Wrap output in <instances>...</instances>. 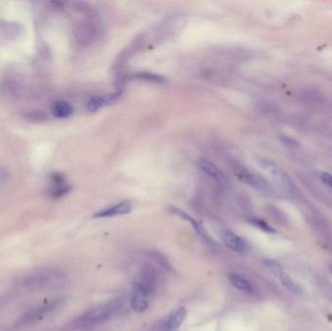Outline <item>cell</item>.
<instances>
[{
  "instance_id": "1",
  "label": "cell",
  "mask_w": 332,
  "mask_h": 331,
  "mask_svg": "<svg viewBox=\"0 0 332 331\" xmlns=\"http://www.w3.org/2000/svg\"><path fill=\"white\" fill-rule=\"evenodd\" d=\"M62 280V274L56 270L40 269L24 277L19 284L29 290H42L60 285Z\"/></svg>"
},
{
  "instance_id": "2",
  "label": "cell",
  "mask_w": 332,
  "mask_h": 331,
  "mask_svg": "<svg viewBox=\"0 0 332 331\" xmlns=\"http://www.w3.org/2000/svg\"><path fill=\"white\" fill-rule=\"evenodd\" d=\"M258 164L268 173L275 187L284 193H291L293 191V184L288 174L275 161L268 158H257Z\"/></svg>"
},
{
  "instance_id": "3",
  "label": "cell",
  "mask_w": 332,
  "mask_h": 331,
  "mask_svg": "<svg viewBox=\"0 0 332 331\" xmlns=\"http://www.w3.org/2000/svg\"><path fill=\"white\" fill-rule=\"evenodd\" d=\"M233 172L238 179L244 184L250 186L251 188L261 192H272L273 187L266 179H264L259 174L254 173L248 168L236 164L233 167Z\"/></svg>"
},
{
  "instance_id": "4",
  "label": "cell",
  "mask_w": 332,
  "mask_h": 331,
  "mask_svg": "<svg viewBox=\"0 0 332 331\" xmlns=\"http://www.w3.org/2000/svg\"><path fill=\"white\" fill-rule=\"evenodd\" d=\"M123 300L115 299L98 307H95L83 315L82 320L84 322H98L105 320L111 315L116 314L122 307Z\"/></svg>"
},
{
  "instance_id": "5",
  "label": "cell",
  "mask_w": 332,
  "mask_h": 331,
  "mask_svg": "<svg viewBox=\"0 0 332 331\" xmlns=\"http://www.w3.org/2000/svg\"><path fill=\"white\" fill-rule=\"evenodd\" d=\"M198 165L200 169L215 183L221 185V186H225L228 183L227 177L225 174L221 171V169L211 160L207 158H201L198 161Z\"/></svg>"
},
{
  "instance_id": "6",
  "label": "cell",
  "mask_w": 332,
  "mask_h": 331,
  "mask_svg": "<svg viewBox=\"0 0 332 331\" xmlns=\"http://www.w3.org/2000/svg\"><path fill=\"white\" fill-rule=\"evenodd\" d=\"M151 294L143 287L141 284L138 283L135 284L132 289L131 298H130V304L132 309L138 314L145 312L149 307L148 297Z\"/></svg>"
},
{
  "instance_id": "7",
  "label": "cell",
  "mask_w": 332,
  "mask_h": 331,
  "mask_svg": "<svg viewBox=\"0 0 332 331\" xmlns=\"http://www.w3.org/2000/svg\"><path fill=\"white\" fill-rule=\"evenodd\" d=\"M171 212L173 213V214H175V215H177V216H179L181 219H183V220H186V221H189V222H190L191 223V225H192V227L194 228V230H195V232L199 235V236L201 237L204 241H205L206 243H208L210 246H216V243H215V241L210 237V235L207 233V231H206L205 229L203 228V226L198 222V221H195L192 217H190V215L189 214H187L186 212H184V211H182L181 209H178V208H174V207H172L171 208Z\"/></svg>"
},
{
  "instance_id": "8",
  "label": "cell",
  "mask_w": 332,
  "mask_h": 331,
  "mask_svg": "<svg viewBox=\"0 0 332 331\" xmlns=\"http://www.w3.org/2000/svg\"><path fill=\"white\" fill-rule=\"evenodd\" d=\"M132 206L128 201H122L116 205L107 207L99 212H97L94 216V218H110V217H116V216H122L126 215L131 212Z\"/></svg>"
},
{
  "instance_id": "9",
  "label": "cell",
  "mask_w": 332,
  "mask_h": 331,
  "mask_svg": "<svg viewBox=\"0 0 332 331\" xmlns=\"http://www.w3.org/2000/svg\"><path fill=\"white\" fill-rule=\"evenodd\" d=\"M57 306L56 303H50V304H44L37 307L32 308L28 313H26L24 317L22 318V323H32L34 321L39 320L45 315L49 314L53 309H55Z\"/></svg>"
},
{
  "instance_id": "10",
  "label": "cell",
  "mask_w": 332,
  "mask_h": 331,
  "mask_svg": "<svg viewBox=\"0 0 332 331\" xmlns=\"http://www.w3.org/2000/svg\"><path fill=\"white\" fill-rule=\"evenodd\" d=\"M120 95H121L120 93H115V94H110V95H95L90 99V101L88 103V107H87L88 111L92 112V113L96 112L100 108L107 106L111 103H113L114 101H116Z\"/></svg>"
},
{
  "instance_id": "11",
  "label": "cell",
  "mask_w": 332,
  "mask_h": 331,
  "mask_svg": "<svg viewBox=\"0 0 332 331\" xmlns=\"http://www.w3.org/2000/svg\"><path fill=\"white\" fill-rule=\"evenodd\" d=\"M222 239L227 247L232 249L233 251L237 252H246L247 245L241 237L238 236L235 233L231 231H223L222 232Z\"/></svg>"
},
{
  "instance_id": "12",
  "label": "cell",
  "mask_w": 332,
  "mask_h": 331,
  "mask_svg": "<svg viewBox=\"0 0 332 331\" xmlns=\"http://www.w3.org/2000/svg\"><path fill=\"white\" fill-rule=\"evenodd\" d=\"M51 110L53 115L58 119H67L70 118L74 113V107L71 103L64 101V100H58L52 104Z\"/></svg>"
},
{
  "instance_id": "13",
  "label": "cell",
  "mask_w": 332,
  "mask_h": 331,
  "mask_svg": "<svg viewBox=\"0 0 332 331\" xmlns=\"http://www.w3.org/2000/svg\"><path fill=\"white\" fill-rule=\"evenodd\" d=\"M187 315V310L185 307L179 308L176 312L169 316V318L166 320L163 331H178L180 326L182 325L185 317Z\"/></svg>"
},
{
  "instance_id": "14",
  "label": "cell",
  "mask_w": 332,
  "mask_h": 331,
  "mask_svg": "<svg viewBox=\"0 0 332 331\" xmlns=\"http://www.w3.org/2000/svg\"><path fill=\"white\" fill-rule=\"evenodd\" d=\"M229 283L231 285H233L234 287H236L240 290H244V291H252L253 290V286L249 281H247L245 278L241 277L240 275H236V274H230L228 277Z\"/></svg>"
},
{
  "instance_id": "15",
  "label": "cell",
  "mask_w": 332,
  "mask_h": 331,
  "mask_svg": "<svg viewBox=\"0 0 332 331\" xmlns=\"http://www.w3.org/2000/svg\"><path fill=\"white\" fill-rule=\"evenodd\" d=\"M278 277L280 278V280H281V282H282L283 285L285 286L287 290H289L290 292L298 293V292L300 291L299 287H298L296 284H294V283L291 281V279H290L286 274H285L284 272H281V273L278 275Z\"/></svg>"
},
{
  "instance_id": "16",
  "label": "cell",
  "mask_w": 332,
  "mask_h": 331,
  "mask_svg": "<svg viewBox=\"0 0 332 331\" xmlns=\"http://www.w3.org/2000/svg\"><path fill=\"white\" fill-rule=\"evenodd\" d=\"M45 115H43L41 112H32L29 113L25 118L28 119L31 122H42V119H45Z\"/></svg>"
},
{
  "instance_id": "17",
  "label": "cell",
  "mask_w": 332,
  "mask_h": 331,
  "mask_svg": "<svg viewBox=\"0 0 332 331\" xmlns=\"http://www.w3.org/2000/svg\"><path fill=\"white\" fill-rule=\"evenodd\" d=\"M320 180H321L326 186H328L329 188H331L332 189L331 174L326 173V172H323V173L320 174Z\"/></svg>"
},
{
  "instance_id": "18",
  "label": "cell",
  "mask_w": 332,
  "mask_h": 331,
  "mask_svg": "<svg viewBox=\"0 0 332 331\" xmlns=\"http://www.w3.org/2000/svg\"><path fill=\"white\" fill-rule=\"evenodd\" d=\"M254 222V224H256L258 227H260L261 229H263V230H265V231H273L272 230V228L270 227V226H268L266 223H264L263 221H253Z\"/></svg>"
},
{
  "instance_id": "19",
  "label": "cell",
  "mask_w": 332,
  "mask_h": 331,
  "mask_svg": "<svg viewBox=\"0 0 332 331\" xmlns=\"http://www.w3.org/2000/svg\"><path fill=\"white\" fill-rule=\"evenodd\" d=\"M282 141L285 142V145L288 146V147H294V146L296 145V143H295L294 140H291V139H289V138H287V137H284Z\"/></svg>"
}]
</instances>
